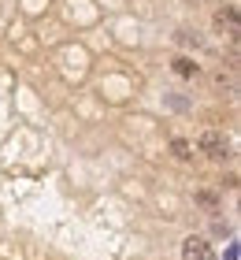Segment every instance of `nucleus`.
Segmentation results:
<instances>
[{
  "label": "nucleus",
  "mask_w": 241,
  "mask_h": 260,
  "mask_svg": "<svg viewBox=\"0 0 241 260\" xmlns=\"http://www.w3.org/2000/svg\"><path fill=\"white\" fill-rule=\"evenodd\" d=\"M200 152L208 160H215V164H226L234 156V152H230V138H226L223 130H204V134H200Z\"/></svg>",
  "instance_id": "obj_1"
},
{
  "label": "nucleus",
  "mask_w": 241,
  "mask_h": 260,
  "mask_svg": "<svg viewBox=\"0 0 241 260\" xmlns=\"http://www.w3.org/2000/svg\"><path fill=\"white\" fill-rule=\"evenodd\" d=\"M182 260H215V253H212V245L204 242V238L189 234V238L182 242Z\"/></svg>",
  "instance_id": "obj_2"
},
{
  "label": "nucleus",
  "mask_w": 241,
  "mask_h": 260,
  "mask_svg": "<svg viewBox=\"0 0 241 260\" xmlns=\"http://www.w3.org/2000/svg\"><path fill=\"white\" fill-rule=\"evenodd\" d=\"M215 22H219V26H226L230 34H237V11H234V4L219 8V15H215Z\"/></svg>",
  "instance_id": "obj_3"
},
{
  "label": "nucleus",
  "mask_w": 241,
  "mask_h": 260,
  "mask_svg": "<svg viewBox=\"0 0 241 260\" xmlns=\"http://www.w3.org/2000/svg\"><path fill=\"white\" fill-rule=\"evenodd\" d=\"M171 67H175V75H178V78H193V75H197V63H193L189 56H178Z\"/></svg>",
  "instance_id": "obj_4"
},
{
  "label": "nucleus",
  "mask_w": 241,
  "mask_h": 260,
  "mask_svg": "<svg viewBox=\"0 0 241 260\" xmlns=\"http://www.w3.org/2000/svg\"><path fill=\"white\" fill-rule=\"evenodd\" d=\"M175 41H178V45H186V49H200V45H204V38H200V34H193V30H178V34H175Z\"/></svg>",
  "instance_id": "obj_5"
},
{
  "label": "nucleus",
  "mask_w": 241,
  "mask_h": 260,
  "mask_svg": "<svg viewBox=\"0 0 241 260\" xmlns=\"http://www.w3.org/2000/svg\"><path fill=\"white\" fill-rule=\"evenodd\" d=\"M171 149H175V156H178V160H189V156H193V152H189V141H182V138H175V141H171Z\"/></svg>",
  "instance_id": "obj_6"
},
{
  "label": "nucleus",
  "mask_w": 241,
  "mask_h": 260,
  "mask_svg": "<svg viewBox=\"0 0 241 260\" xmlns=\"http://www.w3.org/2000/svg\"><path fill=\"white\" fill-rule=\"evenodd\" d=\"M223 260H237V245H226V256Z\"/></svg>",
  "instance_id": "obj_7"
}]
</instances>
